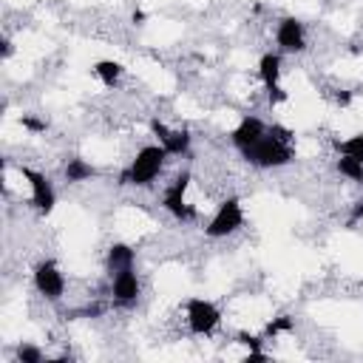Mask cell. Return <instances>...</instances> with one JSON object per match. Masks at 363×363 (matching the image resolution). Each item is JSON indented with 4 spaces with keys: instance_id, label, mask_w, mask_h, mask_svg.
I'll list each match as a JSON object with an SVG mask.
<instances>
[{
    "instance_id": "cell-1",
    "label": "cell",
    "mask_w": 363,
    "mask_h": 363,
    "mask_svg": "<svg viewBox=\"0 0 363 363\" xmlns=\"http://www.w3.org/2000/svg\"><path fill=\"white\" fill-rule=\"evenodd\" d=\"M164 156H167V150H164L162 145H147V147H142V150L136 153V159L130 162V167L122 173V184H139V187L150 184V182L159 176V170H162V164H164Z\"/></svg>"
},
{
    "instance_id": "cell-4",
    "label": "cell",
    "mask_w": 363,
    "mask_h": 363,
    "mask_svg": "<svg viewBox=\"0 0 363 363\" xmlns=\"http://www.w3.org/2000/svg\"><path fill=\"white\" fill-rule=\"evenodd\" d=\"M241 221H244L241 201H238V199H227V201L216 210L213 221L207 224V235H210V238H224V235L235 233V230L241 227Z\"/></svg>"
},
{
    "instance_id": "cell-18",
    "label": "cell",
    "mask_w": 363,
    "mask_h": 363,
    "mask_svg": "<svg viewBox=\"0 0 363 363\" xmlns=\"http://www.w3.org/2000/svg\"><path fill=\"white\" fill-rule=\"evenodd\" d=\"M17 360H23V363H40L43 360V352L37 346H31V343H20L17 346Z\"/></svg>"
},
{
    "instance_id": "cell-21",
    "label": "cell",
    "mask_w": 363,
    "mask_h": 363,
    "mask_svg": "<svg viewBox=\"0 0 363 363\" xmlns=\"http://www.w3.org/2000/svg\"><path fill=\"white\" fill-rule=\"evenodd\" d=\"M267 94H269V102H272V105H278V102H286V91H281L278 85L267 88Z\"/></svg>"
},
{
    "instance_id": "cell-19",
    "label": "cell",
    "mask_w": 363,
    "mask_h": 363,
    "mask_svg": "<svg viewBox=\"0 0 363 363\" xmlns=\"http://www.w3.org/2000/svg\"><path fill=\"white\" fill-rule=\"evenodd\" d=\"M292 329V318H286V315H281V318H275L269 326H267V335H281V332H289Z\"/></svg>"
},
{
    "instance_id": "cell-14",
    "label": "cell",
    "mask_w": 363,
    "mask_h": 363,
    "mask_svg": "<svg viewBox=\"0 0 363 363\" xmlns=\"http://www.w3.org/2000/svg\"><path fill=\"white\" fill-rule=\"evenodd\" d=\"M162 147H164L167 153L182 156V153H187V147H190V133H187V130H170V133L162 139Z\"/></svg>"
},
{
    "instance_id": "cell-13",
    "label": "cell",
    "mask_w": 363,
    "mask_h": 363,
    "mask_svg": "<svg viewBox=\"0 0 363 363\" xmlns=\"http://www.w3.org/2000/svg\"><path fill=\"white\" fill-rule=\"evenodd\" d=\"M94 74H96L108 88H113V85L119 82V77H122V65H119L116 60H99V62L94 65Z\"/></svg>"
},
{
    "instance_id": "cell-15",
    "label": "cell",
    "mask_w": 363,
    "mask_h": 363,
    "mask_svg": "<svg viewBox=\"0 0 363 363\" xmlns=\"http://www.w3.org/2000/svg\"><path fill=\"white\" fill-rule=\"evenodd\" d=\"M337 173L346 176V179H352V182H363V162H357V159L340 153V159H337Z\"/></svg>"
},
{
    "instance_id": "cell-8",
    "label": "cell",
    "mask_w": 363,
    "mask_h": 363,
    "mask_svg": "<svg viewBox=\"0 0 363 363\" xmlns=\"http://www.w3.org/2000/svg\"><path fill=\"white\" fill-rule=\"evenodd\" d=\"M275 40H278V45L284 48V51H303V45H306V37H303V26H301V20H295V17H284L281 23H278V31H275Z\"/></svg>"
},
{
    "instance_id": "cell-26",
    "label": "cell",
    "mask_w": 363,
    "mask_h": 363,
    "mask_svg": "<svg viewBox=\"0 0 363 363\" xmlns=\"http://www.w3.org/2000/svg\"><path fill=\"white\" fill-rule=\"evenodd\" d=\"M258 360H267L264 352H250V354H247V363H258Z\"/></svg>"
},
{
    "instance_id": "cell-24",
    "label": "cell",
    "mask_w": 363,
    "mask_h": 363,
    "mask_svg": "<svg viewBox=\"0 0 363 363\" xmlns=\"http://www.w3.org/2000/svg\"><path fill=\"white\" fill-rule=\"evenodd\" d=\"M335 102H337V105H349V102H352V91H337V94H335Z\"/></svg>"
},
{
    "instance_id": "cell-11",
    "label": "cell",
    "mask_w": 363,
    "mask_h": 363,
    "mask_svg": "<svg viewBox=\"0 0 363 363\" xmlns=\"http://www.w3.org/2000/svg\"><path fill=\"white\" fill-rule=\"evenodd\" d=\"M258 77L267 88L278 85V77H281V57L278 54H264L261 62H258Z\"/></svg>"
},
{
    "instance_id": "cell-27",
    "label": "cell",
    "mask_w": 363,
    "mask_h": 363,
    "mask_svg": "<svg viewBox=\"0 0 363 363\" xmlns=\"http://www.w3.org/2000/svg\"><path fill=\"white\" fill-rule=\"evenodd\" d=\"M145 20V11H133V23H142Z\"/></svg>"
},
{
    "instance_id": "cell-17",
    "label": "cell",
    "mask_w": 363,
    "mask_h": 363,
    "mask_svg": "<svg viewBox=\"0 0 363 363\" xmlns=\"http://www.w3.org/2000/svg\"><path fill=\"white\" fill-rule=\"evenodd\" d=\"M337 150H340L343 156H352V159L363 162V133H354V136L337 142Z\"/></svg>"
},
{
    "instance_id": "cell-22",
    "label": "cell",
    "mask_w": 363,
    "mask_h": 363,
    "mask_svg": "<svg viewBox=\"0 0 363 363\" xmlns=\"http://www.w3.org/2000/svg\"><path fill=\"white\" fill-rule=\"evenodd\" d=\"M23 125H26L28 130H34V133L45 130V122H40V119H34V116H23Z\"/></svg>"
},
{
    "instance_id": "cell-2",
    "label": "cell",
    "mask_w": 363,
    "mask_h": 363,
    "mask_svg": "<svg viewBox=\"0 0 363 363\" xmlns=\"http://www.w3.org/2000/svg\"><path fill=\"white\" fill-rule=\"evenodd\" d=\"M241 153H244L247 162H252V164H258V167H281V164H286V162L292 159L289 142H281V139H275L272 133H264L255 145H250V147L241 150Z\"/></svg>"
},
{
    "instance_id": "cell-20",
    "label": "cell",
    "mask_w": 363,
    "mask_h": 363,
    "mask_svg": "<svg viewBox=\"0 0 363 363\" xmlns=\"http://www.w3.org/2000/svg\"><path fill=\"white\" fill-rule=\"evenodd\" d=\"M238 343H244L250 352H261V337H255L250 332H238Z\"/></svg>"
},
{
    "instance_id": "cell-12",
    "label": "cell",
    "mask_w": 363,
    "mask_h": 363,
    "mask_svg": "<svg viewBox=\"0 0 363 363\" xmlns=\"http://www.w3.org/2000/svg\"><path fill=\"white\" fill-rule=\"evenodd\" d=\"M128 267H133V250L128 244H113L108 250V269L119 272V269H128Z\"/></svg>"
},
{
    "instance_id": "cell-5",
    "label": "cell",
    "mask_w": 363,
    "mask_h": 363,
    "mask_svg": "<svg viewBox=\"0 0 363 363\" xmlns=\"http://www.w3.org/2000/svg\"><path fill=\"white\" fill-rule=\"evenodd\" d=\"M34 286L48 301H60L62 292H65V278H62V272L54 261H40L34 267Z\"/></svg>"
},
{
    "instance_id": "cell-16",
    "label": "cell",
    "mask_w": 363,
    "mask_h": 363,
    "mask_svg": "<svg viewBox=\"0 0 363 363\" xmlns=\"http://www.w3.org/2000/svg\"><path fill=\"white\" fill-rule=\"evenodd\" d=\"M65 176H68V182H82V179H91L94 176V167L85 159H71L65 164Z\"/></svg>"
},
{
    "instance_id": "cell-28",
    "label": "cell",
    "mask_w": 363,
    "mask_h": 363,
    "mask_svg": "<svg viewBox=\"0 0 363 363\" xmlns=\"http://www.w3.org/2000/svg\"><path fill=\"white\" fill-rule=\"evenodd\" d=\"M9 54H11V43L6 40V43H3V57H9Z\"/></svg>"
},
{
    "instance_id": "cell-6",
    "label": "cell",
    "mask_w": 363,
    "mask_h": 363,
    "mask_svg": "<svg viewBox=\"0 0 363 363\" xmlns=\"http://www.w3.org/2000/svg\"><path fill=\"white\" fill-rule=\"evenodd\" d=\"M187 184H190V173H182V176L173 179V184H170L167 193H164V210H167L170 216L182 218V221L196 218V210L184 204V190H187Z\"/></svg>"
},
{
    "instance_id": "cell-25",
    "label": "cell",
    "mask_w": 363,
    "mask_h": 363,
    "mask_svg": "<svg viewBox=\"0 0 363 363\" xmlns=\"http://www.w3.org/2000/svg\"><path fill=\"white\" fill-rule=\"evenodd\" d=\"M357 218H363V201H354V210H352V216H349V224H354Z\"/></svg>"
},
{
    "instance_id": "cell-23",
    "label": "cell",
    "mask_w": 363,
    "mask_h": 363,
    "mask_svg": "<svg viewBox=\"0 0 363 363\" xmlns=\"http://www.w3.org/2000/svg\"><path fill=\"white\" fill-rule=\"evenodd\" d=\"M150 130H153V133L159 136V142H162V139H164V136L170 133V130H167V128H164V125H162L159 119H153V122H150Z\"/></svg>"
},
{
    "instance_id": "cell-9",
    "label": "cell",
    "mask_w": 363,
    "mask_h": 363,
    "mask_svg": "<svg viewBox=\"0 0 363 363\" xmlns=\"http://www.w3.org/2000/svg\"><path fill=\"white\" fill-rule=\"evenodd\" d=\"M264 133H267V128H264L261 119H255V116H244V119L238 122V128L233 130V145H235L238 150H247V147L255 145Z\"/></svg>"
},
{
    "instance_id": "cell-10",
    "label": "cell",
    "mask_w": 363,
    "mask_h": 363,
    "mask_svg": "<svg viewBox=\"0 0 363 363\" xmlns=\"http://www.w3.org/2000/svg\"><path fill=\"white\" fill-rule=\"evenodd\" d=\"M113 298H116L119 303H133V301L139 298V278H136L133 267L119 269V272L113 275Z\"/></svg>"
},
{
    "instance_id": "cell-7",
    "label": "cell",
    "mask_w": 363,
    "mask_h": 363,
    "mask_svg": "<svg viewBox=\"0 0 363 363\" xmlns=\"http://www.w3.org/2000/svg\"><path fill=\"white\" fill-rule=\"evenodd\" d=\"M23 176H26L28 184H31V201H34V207H37L40 213H51V210H54V199H57L51 182H48L43 173L28 170V167H23Z\"/></svg>"
},
{
    "instance_id": "cell-3",
    "label": "cell",
    "mask_w": 363,
    "mask_h": 363,
    "mask_svg": "<svg viewBox=\"0 0 363 363\" xmlns=\"http://www.w3.org/2000/svg\"><path fill=\"white\" fill-rule=\"evenodd\" d=\"M221 320V312L213 301L204 298H190L187 301V323L193 335H210Z\"/></svg>"
}]
</instances>
